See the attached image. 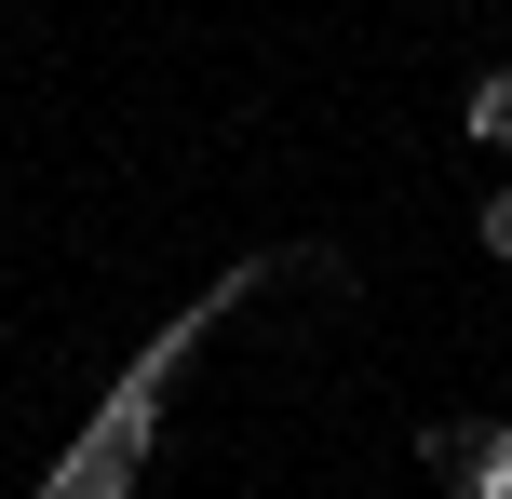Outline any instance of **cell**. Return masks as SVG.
<instances>
[{"label": "cell", "mask_w": 512, "mask_h": 499, "mask_svg": "<svg viewBox=\"0 0 512 499\" xmlns=\"http://www.w3.org/2000/svg\"><path fill=\"white\" fill-rule=\"evenodd\" d=\"M203 324H216V311L162 324V338L135 351V378H122V392H108V419H95V432H81V446H68V473H54L41 499H122V486H135V459H149V419H162V365H176V351L203 338Z\"/></svg>", "instance_id": "1"}, {"label": "cell", "mask_w": 512, "mask_h": 499, "mask_svg": "<svg viewBox=\"0 0 512 499\" xmlns=\"http://www.w3.org/2000/svg\"><path fill=\"white\" fill-rule=\"evenodd\" d=\"M418 459L445 473V499H512V432H499V419H432Z\"/></svg>", "instance_id": "2"}, {"label": "cell", "mask_w": 512, "mask_h": 499, "mask_svg": "<svg viewBox=\"0 0 512 499\" xmlns=\"http://www.w3.org/2000/svg\"><path fill=\"white\" fill-rule=\"evenodd\" d=\"M486 257H512V189H499V203H486Z\"/></svg>", "instance_id": "4"}, {"label": "cell", "mask_w": 512, "mask_h": 499, "mask_svg": "<svg viewBox=\"0 0 512 499\" xmlns=\"http://www.w3.org/2000/svg\"><path fill=\"white\" fill-rule=\"evenodd\" d=\"M472 149H512V68L472 81Z\"/></svg>", "instance_id": "3"}]
</instances>
